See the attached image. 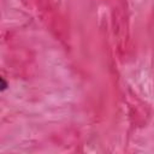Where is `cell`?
<instances>
[{
    "mask_svg": "<svg viewBox=\"0 0 154 154\" xmlns=\"http://www.w3.org/2000/svg\"><path fill=\"white\" fill-rule=\"evenodd\" d=\"M6 87H7V83L5 82V79H4V78H1V90H5V89H6Z\"/></svg>",
    "mask_w": 154,
    "mask_h": 154,
    "instance_id": "obj_1",
    "label": "cell"
}]
</instances>
